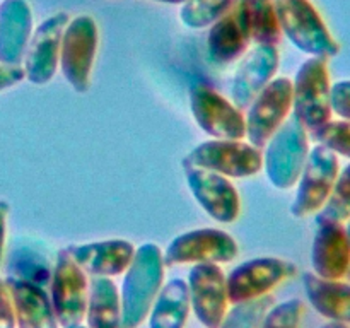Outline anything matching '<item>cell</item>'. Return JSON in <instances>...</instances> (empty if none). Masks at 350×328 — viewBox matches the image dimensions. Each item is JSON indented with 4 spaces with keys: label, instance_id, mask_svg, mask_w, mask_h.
<instances>
[{
    "label": "cell",
    "instance_id": "3",
    "mask_svg": "<svg viewBox=\"0 0 350 328\" xmlns=\"http://www.w3.org/2000/svg\"><path fill=\"white\" fill-rule=\"evenodd\" d=\"M293 115L313 135L334 116L328 60L310 57L299 65L293 81Z\"/></svg>",
    "mask_w": 350,
    "mask_h": 328
},
{
    "label": "cell",
    "instance_id": "8",
    "mask_svg": "<svg viewBox=\"0 0 350 328\" xmlns=\"http://www.w3.org/2000/svg\"><path fill=\"white\" fill-rule=\"evenodd\" d=\"M293 115V81L275 77L246 108V139L263 149L273 133Z\"/></svg>",
    "mask_w": 350,
    "mask_h": 328
},
{
    "label": "cell",
    "instance_id": "22",
    "mask_svg": "<svg viewBox=\"0 0 350 328\" xmlns=\"http://www.w3.org/2000/svg\"><path fill=\"white\" fill-rule=\"evenodd\" d=\"M303 286L308 301L321 316L337 323H350V284L308 272L303 275Z\"/></svg>",
    "mask_w": 350,
    "mask_h": 328
},
{
    "label": "cell",
    "instance_id": "18",
    "mask_svg": "<svg viewBox=\"0 0 350 328\" xmlns=\"http://www.w3.org/2000/svg\"><path fill=\"white\" fill-rule=\"evenodd\" d=\"M311 245V269L321 279L342 280L350 272V239L345 224H317Z\"/></svg>",
    "mask_w": 350,
    "mask_h": 328
},
{
    "label": "cell",
    "instance_id": "33",
    "mask_svg": "<svg viewBox=\"0 0 350 328\" xmlns=\"http://www.w3.org/2000/svg\"><path fill=\"white\" fill-rule=\"evenodd\" d=\"M0 328H16L12 296L5 279L0 277Z\"/></svg>",
    "mask_w": 350,
    "mask_h": 328
},
{
    "label": "cell",
    "instance_id": "11",
    "mask_svg": "<svg viewBox=\"0 0 350 328\" xmlns=\"http://www.w3.org/2000/svg\"><path fill=\"white\" fill-rule=\"evenodd\" d=\"M51 306L60 327L82 323L89 297L88 273L75 263L67 249H60L50 277Z\"/></svg>",
    "mask_w": 350,
    "mask_h": 328
},
{
    "label": "cell",
    "instance_id": "27",
    "mask_svg": "<svg viewBox=\"0 0 350 328\" xmlns=\"http://www.w3.org/2000/svg\"><path fill=\"white\" fill-rule=\"evenodd\" d=\"M350 219V163L338 171L332 193L327 204L317 214V224L321 222H340L345 224Z\"/></svg>",
    "mask_w": 350,
    "mask_h": 328
},
{
    "label": "cell",
    "instance_id": "10",
    "mask_svg": "<svg viewBox=\"0 0 350 328\" xmlns=\"http://www.w3.org/2000/svg\"><path fill=\"white\" fill-rule=\"evenodd\" d=\"M166 266L195 263H229L238 256L239 245L229 232L217 228L191 229L176 236L164 249Z\"/></svg>",
    "mask_w": 350,
    "mask_h": 328
},
{
    "label": "cell",
    "instance_id": "20",
    "mask_svg": "<svg viewBox=\"0 0 350 328\" xmlns=\"http://www.w3.org/2000/svg\"><path fill=\"white\" fill-rule=\"evenodd\" d=\"M33 31V10L27 0H0V64L23 67Z\"/></svg>",
    "mask_w": 350,
    "mask_h": 328
},
{
    "label": "cell",
    "instance_id": "13",
    "mask_svg": "<svg viewBox=\"0 0 350 328\" xmlns=\"http://www.w3.org/2000/svg\"><path fill=\"white\" fill-rule=\"evenodd\" d=\"M70 16L57 12L33 31L23 60L24 79L33 85H46L60 67L62 36Z\"/></svg>",
    "mask_w": 350,
    "mask_h": 328
},
{
    "label": "cell",
    "instance_id": "4",
    "mask_svg": "<svg viewBox=\"0 0 350 328\" xmlns=\"http://www.w3.org/2000/svg\"><path fill=\"white\" fill-rule=\"evenodd\" d=\"M310 133L291 115L262 149L263 169L277 190L296 187L310 156Z\"/></svg>",
    "mask_w": 350,
    "mask_h": 328
},
{
    "label": "cell",
    "instance_id": "17",
    "mask_svg": "<svg viewBox=\"0 0 350 328\" xmlns=\"http://www.w3.org/2000/svg\"><path fill=\"white\" fill-rule=\"evenodd\" d=\"M252 33H250L248 14L243 0H238L228 14L215 20L208 27L207 50L215 64L228 65L241 60L250 50Z\"/></svg>",
    "mask_w": 350,
    "mask_h": 328
},
{
    "label": "cell",
    "instance_id": "39",
    "mask_svg": "<svg viewBox=\"0 0 350 328\" xmlns=\"http://www.w3.org/2000/svg\"><path fill=\"white\" fill-rule=\"evenodd\" d=\"M345 231H347V234H349V239H350V219L347 222H345Z\"/></svg>",
    "mask_w": 350,
    "mask_h": 328
},
{
    "label": "cell",
    "instance_id": "25",
    "mask_svg": "<svg viewBox=\"0 0 350 328\" xmlns=\"http://www.w3.org/2000/svg\"><path fill=\"white\" fill-rule=\"evenodd\" d=\"M250 23L252 41L256 44L277 46L282 40L279 17L273 0H243Z\"/></svg>",
    "mask_w": 350,
    "mask_h": 328
},
{
    "label": "cell",
    "instance_id": "2",
    "mask_svg": "<svg viewBox=\"0 0 350 328\" xmlns=\"http://www.w3.org/2000/svg\"><path fill=\"white\" fill-rule=\"evenodd\" d=\"M282 36L310 57L330 58L340 53V44L310 0H273Z\"/></svg>",
    "mask_w": 350,
    "mask_h": 328
},
{
    "label": "cell",
    "instance_id": "26",
    "mask_svg": "<svg viewBox=\"0 0 350 328\" xmlns=\"http://www.w3.org/2000/svg\"><path fill=\"white\" fill-rule=\"evenodd\" d=\"M238 0H187L181 3L180 19L188 29H205L234 7Z\"/></svg>",
    "mask_w": 350,
    "mask_h": 328
},
{
    "label": "cell",
    "instance_id": "23",
    "mask_svg": "<svg viewBox=\"0 0 350 328\" xmlns=\"http://www.w3.org/2000/svg\"><path fill=\"white\" fill-rule=\"evenodd\" d=\"M190 294L183 279L164 284L149 311V328H185L190 316Z\"/></svg>",
    "mask_w": 350,
    "mask_h": 328
},
{
    "label": "cell",
    "instance_id": "38",
    "mask_svg": "<svg viewBox=\"0 0 350 328\" xmlns=\"http://www.w3.org/2000/svg\"><path fill=\"white\" fill-rule=\"evenodd\" d=\"M64 328H88V327L82 323H77V325H70V327H64Z\"/></svg>",
    "mask_w": 350,
    "mask_h": 328
},
{
    "label": "cell",
    "instance_id": "14",
    "mask_svg": "<svg viewBox=\"0 0 350 328\" xmlns=\"http://www.w3.org/2000/svg\"><path fill=\"white\" fill-rule=\"evenodd\" d=\"M190 306L205 328H219L229 310L226 273L217 263H195L188 273Z\"/></svg>",
    "mask_w": 350,
    "mask_h": 328
},
{
    "label": "cell",
    "instance_id": "19",
    "mask_svg": "<svg viewBox=\"0 0 350 328\" xmlns=\"http://www.w3.org/2000/svg\"><path fill=\"white\" fill-rule=\"evenodd\" d=\"M79 266L92 277H116L132 263L137 246L129 239H105L65 248Z\"/></svg>",
    "mask_w": 350,
    "mask_h": 328
},
{
    "label": "cell",
    "instance_id": "9",
    "mask_svg": "<svg viewBox=\"0 0 350 328\" xmlns=\"http://www.w3.org/2000/svg\"><path fill=\"white\" fill-rule=\"evenodd\" d=\"M297 273L293 262L277 256H258L239 263L226 275L229 303L238 304L269 296L277 286Z\"/></svg>",
    "mask_w": 350,
    "mask_h": 328
},
{
    "label": "cell",
    "instance_id": "1",
    "mask_svg": "<svg viewBox=\"0 0 350 328\" xmlns=\"http://www.w3.org/2000/svg\"><path fill=\"white\" fill-rule=\"evenodd\" d=\"M164 275L166 263L163 249L156 243L137 246L132 263L125 270L120 290V328H139L147 320L150 308L164 286Z\"/></svg>",
    "mask_w": 350,
    "mask_h": 328
},
{
    "label": "cell",
    "instance_id": "24",
    "mask_svg": "<svg viewBox=\"0 0 350 328\" xmlns=\"http://www.w3.org/2000/svg\"><path fill=\"white\" fill-rule=\"evenodd\" d=\"M84 320L88 328H120V289L111 277H92Z\"/></svg>",
    "mask_w": 350,
    "mask_h": 328
},
{
    "label": "cell",
    "instance_id": "32",
    "mask_svg": "<svg viewBox=\"0 0 350 328\" xmlns=\"http://www.w3.org/2000/svg\"><path fill=\"white\" fill-rule=\"evenodd\" d=\"M332 111L340 120L350 122V79L332 84Z\"/></svg>",
    "mask_w": 350,
    "mask_h": 328
},
{
    "label": "cell",
    "instance_id": "5",
    "mask_svg": "<svg viewBox=\"0 0 350 328\" xmlns=\"http://www.w3.org/2000/svg\"><path fill=\"white\" fill-rule=\"evenodd\" d=\"M99 46V29L91 16H77L68 20L62 36L58 70L79 94L91 87L92 68Z\"/></svg>",
    "mask_w": 350,
    "mask_h": 328
},
{
    "label": "cell",
    "instance_id": "29",
    "mask_svg": "<svg viewBox=\"0 0 350 328\" xmlns=\"http://www.w3.org/2000/svg\"><path fill=\"white\" fill-rule=\"evenodd\" d=\"M310 137L317 144L332 150L335 156L350 161V122L332 118Z\"/></svg>",
    "mask_w": 350,
    "mask_h": 328
},
{
    "label": "cell",
    "instance_id": "16",
    "mask_svg": "<svg viewBox=\"0 0 350 328\" xmlns=\"http://www.w3.org/2000/svg\"><path fill=\"white\" fill-rule=\"evenodd\" d=\"M279 64L280 57L277 46L256 44L255 48L246 51L232 77L231 101L241 111L248 108L260 91L275 79Z\"/></svg>",
    "mask_w": 350,
    "mask_h": 328
},
{
    "label": "cell",
    "instance_id": "37",
    "mask_svg": "<svg viewBox=\"0 0 350 328\" xmlns=\"http://www.w3.org/2000/svg\"><path fill=\"white\" fill-rule=\"evenodd\" d=\"M154 2H161V3H170V5H181L187 0H154Z\"/></svg>",
    "mask_w": 350,
    "mask_h": 328
},
{
    "label": "cell",
    "instance_id": "7",
    "mask_svg": "<svg viewBox=\"0 0 350 328\" xmlns=\"http://www.w3.org/2000/svg\"><path fill=\"white\" fill-rule=\"evenodd\" d=\"M338 171H340L338 156H335L327 147L314 144L310 149V156L296 183L297 190L291 204V215L296 219L317 215L330 197Z\"/></svg>",
    "mask_w": 350,
    "mask_h": 328
},
{
    "label": "cell",
    "instance_id": "6",
    "mask_svg": "<svg viewBox=\"0 0 350 328\" xmlns=\"http://www.w3.org/2000/svg\"><path fill=\"white\" fill-rule=\"evenodd\" d=\"M183 163L211 169L229 180L252 178L263 169V154L245 139H212L198 144Z\"/></svg>",
    "mask_w": 350,
    "mask_h": 328
},
{
    "label": "cell",
    "instance_id": "40",
    "mask_svg": "<svg viewBox=\"0 0 350 328\" xmlns=\"http://www.w3.org/2000/svg\"><path fill=\"white\" fill-rule=\"evenodd\" d=\"M349 277H350V272H349Z\"/></svg>",
    "mask_w": 350,
    "mask_h": 328
},
{
    "label": "cell",
    "instance_id": "35",
    "mask_svg": "<svg viewBox=\"0 0 350 328\" xmlns=\"http://www.w3.org/2000/svg\"><path fill=\"white\" fill-rule=\"evenodd\" d=\"M10 205L7 200H0V263L3 260V251H5V239H7V219H9Z\"/></svg>",
    "mask_w": 350,
    "mask_h": 328
},
{
    "label": "cell",
    "instance_id": "30",
    "mask_svg": "<svg viewBox=\"0 0 350 328\" xmlns=\"http://www.w3.org/2000/svg\"><path fill=\"white\" fill-rule=\"evenodd\" d=\"M51 270L43 258L24 249L14 253L10 262V277L29 280L41 287H44V280H50Z\"/></svg>",
    "mask_w": 350,
    "mask_h": 328
},
{
    "label": "cell",
    "instance_id": "36",
    "mask_svg": "<svg viewBox=\"0 0 350 328\" xmlns=\"http://www.w3.org/2000/svg\"><path fill=\"white\" fill-rule=\"evenodd\" d=\"M320 328H347V325L345 323H337V321H330V323L323 325V327Z\"/></svg>",
    "mask_w": 350,
    "mask_h": 328
},
{
    "label": "cell",
    "instance_id": "12",
    "mask_svg": "<svg viewBox=\"0 0 350 328\" xmlns=\"http://www.w3.org/2000/svg\"><path fill=\"white\" fill-rule=\"evenodd\" d=\"M190 108L198 128L214 139H246L245 113L208 84L190 87Z\"/></svg>",
    "mask_w": 350,
    "mask_h": 328
},
{
    "label": "cell",
    "instance_id": "34",
    "mask_svg": "<svg viewBox=\"0 0 350 328\" xmlns=\"http://www.w3.org/2000/svg\"><path fill=\"white\" fill-rule=\"evenodd\" d=\"M23 81H24L23 67L0 64V92L5 91V89L14 87V85H17Z\"/></svg>",
    "mask_w": 350,
    "mask_h": 328
},
{
    "label": "cell",
    "instance_id": "28",
    "mask_svg": "<svg viewBox=\"0 0 350 328\" xmlns=\"http://www.w3.org/2000/svg\"><path fill=\"white\" fill-rule=\"evenodd\" d=\"M273 306V297L263 296L258 299L238 303L228 311L219 328H260L267 311Z\"/></svg>",
    "mask_w": 350,
    "mask_h": 328
},
{
    "label": "cell",
    "instance_id": "15",
    "mask_svg": "<svg viewBox=\"0 0 350 328\" xmlns=\"http://www.w3.org/2000/svg\"><path fill=\"white\" fill-rule=\"evenodd\" d=\"M183 169L191 195L207 215L221 224L238 221L241 215V198L229 178L185 163Z\"/></svg>",
    "mask_w": 350,
    "mask_h": 328
},
{
    "label": "cell",
    "instance_id": "21",
    "mask_svg": "<svg viewBox=\"0 0 350 328\" xmlns=\"http://www.w3.org/2000/svg\"><path fill=\"white\" fill-rule=\"evenodd\" d=\"M7 286L10 289L16 313L17 328H58L51 299L44 287L29 280L7 277Z\"/></svg>",
    "mask_w": 350,
    "mask_h": 328
},
{
    "label": "cell",
    "instance_id": "31",
    "mask_svg": "<svg viewBox=\"0 0 350 328\" xmlns=\"http://www.w3.org/2000/svg\"><path fill=\"white\" fill-rule=\"evenodd\" d=\"M304 304L299 299H287L273 304L263 316L260 328H299L303 321Z\"/></svg>",
    "mask_w": 350,
    "mask_h": 328
}]
</instances>
